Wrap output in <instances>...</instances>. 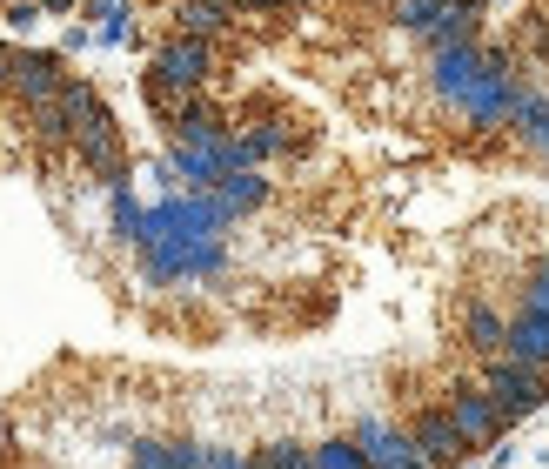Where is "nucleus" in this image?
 I'll return each instance as SVG.
<instances>
[{
	"instance_id": "f257e3e1",
	"label": "nucleus",
	"mask_w": 549,
	"mask_h": 469,
	"mask_svg": "<svg viewBox=\"0 0 549 469\" xmlns=\"http://www.w3.org/2000/svg\"><path fill=\"white\" fill-rule=\"evenodd\" d=\"M483 389L503 423H523V416H536L549 402V369H536L523 356H496V362H483Z\"/></svg>"
},
{
	"instance_id": "f03ea898",
	"label": "nucleus",
	"mask_w": 549,
	"mask_h": 469,
	"mask_svg": "<svg viewBox=\"0 0 549 469\" xmlns=\"http://www.w3.org/2000/svg\"><path fill=\"white\" fill-rule=\"evenodd\" d=\"M409 436H416V456H422L429 469H456L462 456H469V436L456 429V416H449V402H442V409H422Z\"/></svg>"
},
{
	"instance_id": "7ed1b4c3",
	"label": "nucleus",
	"mask_w": 549,
	"mask_h": 469,
	"mask_svg": "<svg viewBox=\"0 0 549 469\" xmlns=\"http://www.w3.org/2000/svg\"><path fill=\"white\" fill-rule=\"evenodd\" d=\"M449 416H456V429L469 436V449H489L496 436H503V416H496V402H489L483 382H462V389H449Z\"/></svg>"
},
{
	"instance_id": "20e7f679",
	"label": "nucleus",
	"mask_w": 549,
	"mask_h": 469,
	"mask_svg": "<svg viewBox=\"0 0 549 469\" xmlns=\"http://www.w3.org/2000/svg\"><path fill=\"white\" fill-rule=\"evenodd\" d=\"M509 356L549 369V315L543 309H516V322H509Z\"/></svg>"
},
{
	"instance_id": "39448f33",
	"label": "nucleus",
	"mask_w": 549,
	"mask_h": 469,
	"mask_svg": "<svg viewBox=\"0 0 549 469\" xmlns=\"http://www.w3.org/2000/svg\"><path fill=\"white\" fill-rule=\"evenodd\" d=\"M315 469H369V456H362L355 436H335V443L315 449Z\"/></svg>"
}]
</instances>
